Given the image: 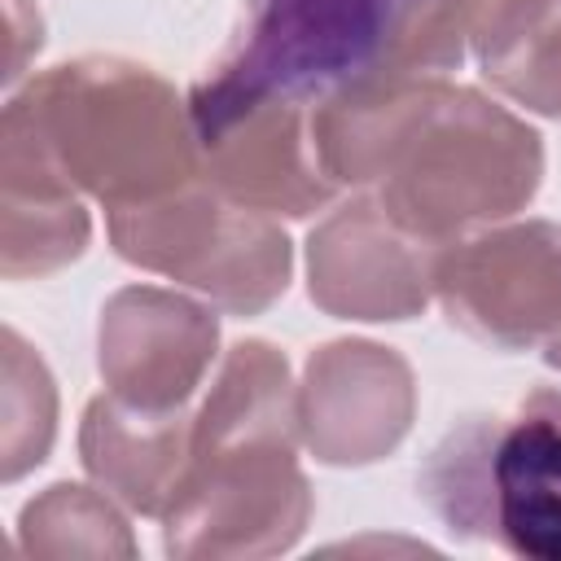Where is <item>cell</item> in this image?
Here are the masks:
<instances>
[{"label": "cell", "instance_id": "cell-1", "mask_svg": "<svg viewBox=\"0 0 561 561\" xmlns=\"http://www.w3.org/2000/svg\"><path fill=\"white\" fill-rule=\"evenodd\" d=\"M57 171L105 202L140 206L202 180V145L188 101L149 66L79 57L44 70L9 101Z\"/></svg>", "mask_w": 561, "mask_h": 561}, {"label": "cell", "instance_id": "cell-2", "mask_svg": "<svg viewBox=\"0 0 561 561\" xmlns=\"http://www.w3.org/2000/svg\"><path fill=\"white\" fill-rule=\"evenodd\" d=\"M543 180V145L513 110L438 83L377 175L381 210L430 245L517 215Z\"/></svg>", "mask_w": 561, "mask_h": 561}, {"label": "cell", "instance_id": "cell-3", "mask_svg": "<svg viewBox=\"0 0 561 561\" xmlns=\"http://www.w3.org/2000/svg\"><path fill=\"white\" fill-rule=\"evenodd\" d=\"M438 0H250L219 66L193 83V131H210L263 101L316 105L386 66Z\"/></svg>", "mask_w": 561, "mask_h": 561}, {"label": "cell", "instance_id": "cell-4", "mask_svg": "<svg viewBox=\"0 0 561 561\" xmlns=\"http://www.w3.org/2000/svg\"><path fill=\"white\" fill-rule=\"evenodd\" d=\"M447 535L526 561H561V390L451 425L416 469Z\"/></svg>", "mask_w": 561, "mask_h": 561}, {"label": "cell", "instance_id": "cell-5", "mask_svg": "<svg viewBox=\"0 0 561 561\" xmlns=\"http://www.w3.org/2000/svg\"><path fill=\"white\" fill-rule=\"evenodd\" d=\"M294 425H202L162 513L171 557H276L311 522V486L298 469Z\"/></svg>", "mask_w": 561, "mask_h": 561}, {"label": "cell", "instance_id": "cell-6", "mask_svg": "<svg viewBox=\"0 0 561 561\" xmlns=\"http://www.w3.org/2000/svg\"><path fill=\"white\" fill-rule=\"evenodd\" d=\"M114 250L158 276H171L232 316L267 311L289 285V237L272 215L250 210L202 180L110 210Z\"/></svg>", "mask_w": 561, "mask_h": 561}, {"label": "cell", "instance_id": "cell-7", "mask_svg": "<svg viewBox=\"0 0 561 561\" xmlns=\"http://www.w3.org/2000/svg\"><path fill=\"white\" fill-rule=\"evenodd\" d=\"M434 298L460 333L495 351L548 346L561 333V224H491L438 245Z\"/></svg>", "mask_w": 561, "mask_h": 561}, {"label": "cell", "instance_id": "cell-8", "mask_svg": "<svg viewBox=\"0 0 561 561\" xmlns=\"http://www.w3.org/2000/svg\"><path fill=\"white\" fill-rule=\"evenodd\" d=\"M298 438L320 465L355 469L390 456L416 416V381L394 346L342 337L307 355L294 390Z\"/></svg>", "mask_w": 561, "mask_h": 561}, {"label": "cell", "instance_id": "cell-9", "mask_svg": "<svg viewBox=\"0 0 561 561\" xmlns=\"http://www.w3.org/2000/svg\"><path fill=\"white\" fill-rule=\"evenodd\" d=\"M438 245L355 197L307 237V294L337 320H412L434 298Z\"/></svg>", "mask_w": 561, "mask_h": 561}, {"label": "cell", "instance_id": "cell-10", "mask_svg": "<svg viewBox=\"0 0 561 561\" xmlns=\"http://www.w3.org/2000/svg\"><path fill=\"white\" fill-rule=\"evenodd\" d=\"M219 346V320L210 307L158 289L127 285L101 307L96 364L110 394L149 408L180 412L202 386Z\"/></svg>", "mask_w": 561, "mask_h": 561}, {"label": "cell", "instance_id": "cell-11", "mask_svg": "<svg viewBox=\"0 0 561 561\" xmlns=\"http://www.w3.org/2000/svg\"><path fill=\"white\" fill-rule=\"evenodd\" d=\"M197 145H202L206 184L250 210L302 219L337 193V184L316 162L307 105L294 101L250 105L228 123L202 131Z\"/></svg>", "mask_w": 561, "mask_h": 561}, {"label": "cell", "instance_id": "cell-12", "mask_svg": "<svg viewBox=\"0 0 561 561\" xmlns=\"http://www.w3.org/2000/svg\"><path fill=\"white\" fill-rule=\"evenodd\" d=\"M88 210L75 184L44 153L35 131L4 105L0 118V272L9 280L48 276L88 245Z\"/></svg>", "mask_w": 561, "mask_h": 561}, {"label": "cell", "instance_id": "cell-13", "mask_svg": "<svg viewBox=\"0 0 561 561\" xmlns=\"http://www.w3.org/2000/svg\"><path fill=\"white\" fill-rule=\"evenodd\" d=\"M193 416L149 412L118 394L88 403L79 425V460L101 491L123 500L140 517H162L175 482L188 465Z\"/></svg>", "mask_w": 561, "mask_h": 561}, {"label": "cell", "instance_id": "cell-14", "mask_svg": "<svg viewBox=\"0 0 561 561\" xmlns=\"http://www.w3.org/2000/svg\"><path fill=\"white\" fill-rule=\"evenodd\" d=\"M473 53L495 92L535 114H561V0H491Z\"/></svg>", "mask_w": 561, "mask_h": 561}, {"label": "cell", "instance_id": "cell-15", "mask_svg": "<svg viewBox=\"0 0 561 561\" xmlns=\"http://www.w3.org/2000/svg\"><path fill=\"white\" fill-rule=\"evenodd\" d=\"M26 557H131L136 539L123 513L79 482H57L35 495L18 517Z\"/></svg>", "mask_w": 561, "mask_h": 561}, {"label": "cell", "instance_id": "cell-16", "mask_svg": "<svg viewBox=\"0 0 561 561\" xmlns=\"http://www.w3.org/2000/svg\"><path fill=\"white\" fill-rule=\"evenodd\" d=\"M0 373H4V403H0V478L18 482L35 465H44L53 434H57V386L44 359L22 342L18 329L0 333Z\"/></svg>", "mask_w": 561, "mask_h": 561}, {"label": "cell", "instance_id": "cell-17", "mask_svg": "<svg viewBox=\"0 0 561 561\" xmlns=\"http://www.w3.org/2000/svg\"><path fill=\"white\" fill-rule=\"evenodd\" d=\"M31 9H26V0H9V31H13V44H9V70H4V79L13 83L18 75H22V61L39 48V22H22Z\"/></svg>", "mask_w": 561, "mask_h": 561}, {"label": "cell", "instance_id": "cell-18", "mask_svg": "<svg viewBox=\"0 0 561 561\" xmlns=\"http://www.w3.org/2000/svg\"><path fill=\"white\" fill-rule=\"evenodd\" d=\"M543 359H548V364H552V368L561 373V333H557V337L548 342V351H543Z\"/></svg>", "mask_w": 561, "mask_h": 561}]
</instances>
